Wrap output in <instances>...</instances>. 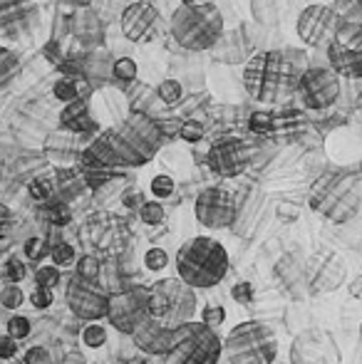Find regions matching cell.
<instances>
[{
  "instance_id": "obj_1",
  "label": "cell",
  "mask_w": 362,
  "mask_h": 364,
  "mask_svg": "<svg viewBox=\"0 0 362 364\" xmlns=\"http://www.w3.org/2000/svg\"><path fill=\"white\" fill-rule=\"evenodd\" d=\"M300 70L280 50H261L243 63V87L261 105H283L295 95Z\"/></svg>"
},
{
  "instance_id": "obj_2",
  "label": "cell",
  "mask_w": 362,
  "mask_h": 364,
  "mask_svg": "<svg viewBox=\"0 0 362 364\" xmlns=\"http://www.w3.org/2000/svg\"><path fill=\"white\" fill-rule=\"evenodd\" d=\"M231 268L228 250L221 240L211 235H193L181 243L176 253V278H181L193 290L216 288Z\"/></svg>"
},
{
  "instance_id": "obj_3",
  "label": "cell",
  "mask_w": 362,
  "mask_h": 364,
  "mask_svg": "<svg viewBox=\"0 0 362 364\" xmlns=\"http://www.w3.org/2000/svg\"><path fill=\"white\" fill-rule=\"evenodd\" d=\"M171 38L188 53L213 50L221 35L226 33V20L216 3H181L169 20Z\"/></svg>"
},
{
  "instance_id": "obj_4",
  "label": "cell",
  "mask_w": 362,
  "mask_h": 364,
  "mask_svg": "<svg viewBox=\"0 0 362 364\" xmlns=\"http://www.w3.org/2000/svg\"><path fill=\"white\" fill-rule=\"evenodd\" d=\"M223 355L231 364H273L278 357V335L268 322L246 320L226 335Z\"/></svg>"
},
{
  "instance_id": "obj_5",
  "label": "cell",
  "mask_w": 362,
  "mask_h": 364,
  "mask_svg": "<svg viewBox=\"0 0 362 364\" xmlns=\"http://www.w3.org/2000/svg\"><path fill=\"white\" fill-rule=\"evenodd\" d=\"M149 317L174 330L196 315V292L181 278H159L147 288Z\"/></svg>"
},
{
  "instance_id": "obj_6",
  "label": "cell",
  "mask_w": 362,
  "mask_h": 364,
  "mask_svg": "<svg viewBox=\"0 0 362 364\" xmlns=\"http://www.w3.org/2000/svg\"><path fill=\"white\" fill-rule=\"evenodd\" d=\"M223 357V342L216 330L201 320H188L174 327L171 347L164 355V364H218Z\"/></svg>"
},
{
  "instance_id": "obj_7",
  "label": "cell",
  "mask_w": 362,
  "mask_h": 364,
  "mask_svg": "<svg viewBox=\"0 0 362 364\" xmlns=\"http://www.w3.org/2000/svg\"><path fill=\"white\" fill-rule=\"evenodd\" d=\"M340 92H343V80L335 75L330 65L305 68L298 75V85H295V95H298L300 105L310 112H323L333 107L340 100Z\"/></svg>"
},
{
  "instance_id": "obj_8",
  "label": "cell",
  "mask_w": 362,
  "mask_h": 364,
  "mask_svg": "<svg viewBox=\"0 0 362 364\" xmlns=\"http://www.w3.org/2000/svg\"><path fill=\"white\" fill-rule=\"evenodd\" d=\"M82 243L107 258H119L132 240L129 225L124 218L112 216V213H97L82 225Z\"/></svg>"
},
{
  "instance_id": "obj_9",
  "label": "cell",
  "mask_w": 362,
  "mask_h": 364,
  "mask_svg": "<svg viewBox=\"0 0 362 364\" xmlns=\"http://www.w3.org/2000/svg\"><path fill=\"white\" fill-rule=\"evenodd\" d=\"M144 317H149L147 288L132 285V288L110 292V300H107V320H110L112 330H117L119 335H132Z\"/></svg>"
},
{
  "instance_id": "obj_10",
  "label": "cell",
  "mask_w": 362,
  "mask_h": 364,
  "mask_svg": "<svg viewBox=\"0 0 362 364\" xmlns=\"http://www.w3.org/2000/svg\"><path fill=\"white\" fill-rule=\"evenodd\" d=\"M290 364H340L343 355L335 337L323 327H305L290 342Z\"/></svg>"
},
{
  "instance_id": "obj_11",
  "label": "cell",
  "mask_w": 362,
  "mask_h": 364,
  "mask_svg": "<svg viewBox=\"0 0 362 364\" xmlns=\"http://www.w3.org/2000/svg\"><path fill=\"white\" fill-rule=\"evenodd\" d=\"M38 0H0V40L28 43L40 30Z\"/></svg>"
},
{
  "instance_id": "obj_12",
  "label": "cell",
  "mask_w": 362,
  "mask_h": 364,
  "mask_svg": "<svg viewBox=\"0 0 362 364\" xmlns=\"http://www.w3.org/2000/svg\"><path fill=\"white\" fill-rule=\"evenodd\" d=\"M236 198L226 186H206L193 201V216L208 230H223L236 220Z\"/></svg>"
},
{
  "instance_id": "obj_13",
  "label": "cell",
  "mask_w": 362,
  "mask_h": 364,
  "mask_svg": "<svg viewBox=\"0 0 362 364\" xmlns=\"http://www.w3.org/2000/svg\"><path fill=\"white\" fill-rule=\"evenodd\" d=\"M251 164V146L241 136H218L206 149V166L218 178H238Z\"/></svg>"
},
{
  "instance_id": "obj_14",
  "label": "cell",
  "mask_w": 362,
  "mask_h": 364,
  "mask_svg": "<svg viewBox=\"0 0 362 364\" xmlns=\"http://www.w3.org/2000/svg\"><path fill=\"white\" fill-rule=\"evenodd\" d=\"M65 300H68V307L73 310L75 317H80L85 322H97L102 317H107L110 292L102 288L100 283H90V280H82L75 275L68 283Z\"/></svg>"
},
{
  "instance_id": "obj_15",
  "label": "cell",
  "mask_w": 362,
  "mask_h": 364,
  "mask_svg": "<svg viewBox=\"0 0 362 364\" xmlns=\"http://www.w3.org/2000/svg\"><path fill=\"white\" fill-rule=\"evenodd\" d=\"M295 33L308 48H325L335 33V13L330 3H310L295 20Z\"/></svg>"
},
{
  "instance_id": "obj_16",
  "label": "cell",
  "mask_w": 362,
  "mask_h": 364,
  "mask_svg": "<svg viewBox=\"0 0 362 364\" xmlns=\"http://www.w3.org/2000/svg\"><path fill=\"white\" fill-rule=\"evenodd\" d=\"M156 23H159V10L149 0H134V3L124 5V10L119 15L122 35L129 43H142L144 38H149Z\"/></svg>"
},
{
  "instance_id": "obj_17",
  "label": "cell",
  "mask_w": 362,
  "mask_h": 364,
  "mask_svg": "<svg viewBox=\"0 0 362 364\" xmlns=\"http://www.w3.org/2000/svg\"><path fill=\"white\" fill-rule=\"evenodd\" d=\"M60 129L70 132L80 139V136H92L100 132V122L92 114V105L90 97H78V100L68 102V105L60 109Z\"/></svg>"
},
{
  "instance_id": "obj_18",
  "label": "cell",
  "mask_w": 362,
  "mask_h": 364,
  "mask_svg": "<svg viewBox=\"0 0 362 364\" xmlns=\"http://www.w3.org/2000/svg\"><path fill=\"white\" fill-rule=\"evenodd\" d=\"M129 337L142 355L156 357V355H166V352H169L174 330H169V327H164L161 322H156L154 317H144Z\"/></svg>"
},
{
  "instance_id": "obj_19",
  "label": "cell",
  "mask_w": 362,
  "mask_h": 364,
  "mask_svg": "<svg viewBox=\"0 0 362 364\" xmlns=\"http://www.w3.org/2000/svg\"><path fill=\"white\" fill-rule=\"evenodd\" d=\"M325 58L340 80H362V50H350L333 38L325 45Z\"/></svg>"
},
{
  "instance_id": "obj_20",
  "label": "cell",
  "mask_w": 362,
  "mask_h": 364,
  "mask_svg": "<svg viewBox=\"0 0 362 364\" xmlns=\"http://www.w3.org/2000/svg\"><path fill=\"white\" fill-rule=\"evenodd\" d=\"M345 275H348V265L345 260H340V255L330 253L323 260L318 270H315V278L310 280V292L318 295V292H333L345 283Z\"/></svg>"
},
{
  "instance_id": "obj_21",
  "label": "cell",
  "mask_w": 362,
  "mask_h": 364,
  "mask_svg": "<svg viewBox=\"0 0 362 364\" xmlns=\"http://www.w3.org/2000/svg\"><path fill=\"white\" fill-rule=\"evenodd\" d=\"M70 30L78 38V43H82L85 48H100L102 43V23L90 8L75 10V15L70 18Z\"/></svg>"
},
{
  "instance_id": "obj_22",
  "label": "cell",
  "mask_w": 362,
  "mask_h": 364,
  "mask_svg": "<svg viewBox=\"0 0 362 364\" xmlns=\"http://www.w3.org/2000/svg\"><path fill=\"white\" fill-rule=\"evenodd\" d=\"M85 63V80L90 82V87H102L107 85V80H112V58L105 48H92L87 55H82Z\"/></svg>"
},
{
  "instance_id": "obj_23",
  "label": "cell",
  "mask_w": 362,
  "mask_h": 364,
  "mask_svg": "<svg viewBox=\"0 0 362 364\" xmlns=\"http://www.w3.org/2000/svg\"><path fill=\"white\" fill-rule=\"evenodd\" d=\"M295 119V114H275V112H253L248 119V129L258 136H273L280 129L288 127V122Z\"/></svg>"
},
{
  "instance_id": "obj_24",
  "label": "cell",
  "mask_w": 362,
  "mask_h": 364,
  "mask_svg": "<svg viewBox=\"0 0 362 364\" xmlns=\"http://www.w3.org/2000/svg\"><path fill=\"white\" fill-rule=\"evenodd\" d=\"M90 82L85 77H70V75H60V80L53 85V97L63 105L78 100V97H90Z\"/></svg>"
},
{
  "instance_id": "obj_25",
  "label": "cell",
  "mask_w": 362,
  "mask_h": 364,
  "mask_svg": "<svg viewBox=\"0 0 362 364\" xmlns=\"http://www.w3.org/2000/svg\"><path fill=\"white\" fill-rule=\"evenodd\" d=\"M20 75V55L8 45H0V92H5Z\"/></svg>"
},
{
  "instance_id": "obj_26",
  "label": "cell",
  "mask_w": 362,
  "mask_h": 364,
  "mask_svg": "<svg viewBox=\"0 0 362 364\" xmlns=\"http://www.w3.org/2000/svg\"><path fill=\"white\" fill-rule=\"evenodd\" d=\"M40 211H43V218L48 220L50 225H55V228H65V225L73 220V208H70V203L58 196L45 201Z\"/></svg>"
},
{
  "instance_id": "obj_27",
  "label": "cell",
  "mask_w": 362,
  "mask_h": 364,
  "mask_svg": "<svg viewBox=\"0 0 362 364\" xmlns=\"http://www.w3.org/2000/svg\"><path fill=\"white\" fill-rule=\"evenodd\" d=\"M251 15L261 28H275L280 20L278 0H251Z\"/></svg>"
},
{
  "instance_id": "obj_28",
  "label": "cell",
  "mask_w": 362,
  "mask_h": 364,
  "mask_svg": "<svg viewBox=\"0 0 362 364\" xmlns=\"http://www.w3.org/2000/svg\"><path fill=\"white\" fill-rule=\"evenodd\" d=\"M330 8L335 13V23L362 25V0H333Z\"/></svg>"
},
{
  "instance_id": "obj_29",
  "label": "cell",
  "mask_w": 362,
  "mask_h": 364,
  "mask_svg": "<svg viewBox=\"0 0 362 364\" xmlns=\"http://www.w3.org/2000/svg\"><path fill=\"white\" fill-rule=\"evenodd\" d=\"M139 77V68L132 58H117L112 63V80L119 87H132Z\"/></svg>"
},
{
  "instance_id": "obj_30",
  "label": "cell",
  "mask_w": 362,
  "mask_h": 364,
  "mask_svg": "<svg viewBox=\"0 0 362 364\" xmlns=\"http://www.w3.org/2000/svg\"><path fill=\"white\" fill-rule=\"evenodd\" d=\"M80 340H82V345L87 347V350H102V347L110 342V332H107L105 325H100V320L87 322L82 335H80Z\"/></svg>"
},
{
  "instance_id": "obj_31",
  "label": "cell",
  "mask_w": 362,
  "mask_h": 364,
  "mask_svg": "<svg viewBox=\"0 0 362 364\" xmlns=\"http://www.w3.org/2000/svg\"><path fill=\"white\" fill-rule=\"evenodd\" d=\"M181 97H183V85L179 80H161L159 87H156V100H159L166 109L179 105Z\"/></svg>"
},
{
  "instance_id": "obj_32",
  "label": "cell",
  "mask_w": 362,
  "mask_h": 364,
  "mask_svg": "<svg viewBox=\"0 0 362 364\" xmlns=\"http://www.w3.org/2000/svg\"><path fill=\"white\" fill-rule=\"evenodd\" d=\"M333 38L340 45L350 50H362V25H345V23H335V33Z\"/></svg>"
},
{
  "instance_id": "obj_33",
  "label": "cell",
  "mask_w": 362,
  "mask_h": 364,
  "mask_svg": "<svg viewBox=\"0 0 362 364\" xmlns=\"http://www.w3.org/2000/svg\"><path fill=\"white\" fill-rule=\"evenodd\" d=\"M75 275L82 280H90V283H97L100 280V273H102V260L97 258L95 253H85L78 258V263H75Z\"/></svg>"
},
{
  "instance_id": "obj_34",
  "label": "cell",
  "mask_w": 362,
  "mask_h": 364,
  "mask_svg": "<svg viewBox=\"0 0 362 364\" xmlns=\"http://www.w3.org/2000/svg\"><path fill=\"white\" fill-rule=\"evenodd\" d=\"M137 216L144 225H151V228H156V225H161L166 220V208L164 203L159 201V198H154V201H144L142 203V208L137 211Z\"/></svg>"
},
{
  "instance_id": "obj_35",
  "label": "cell",
  "mask_w": 362,
  "mask_h": 364,
  "mask_svg": "<svg viewBox=\"0 0 362 364\" xmlns=\"http://www.w3.org/2000/svg\"><path fill=\"white\" fill-rule=\"evenodd\" d=\"M50 260H53V265H58V268H70V265L78 263V250H75V245H70L68 240H58L55 245H50Z\"/></svg>"
},
{
  "instance_id": "obj_36",
  "label": "cell",
  "mask_w": 362,
  "mask_h": 364,
  "mask_svg": "<svg viewBox=\"0 0 362 364\" xmlns=\"http://www.w3.org/2000/svg\"><path fill=\"white\" fill-rule=\"evenodd\" d=\"M28 193L33 201L45 203L50 198H55V178L50 176H35L33 181L28 183Z\"/></svg>"
},
{
  "instance_id": "obj_37",
  "label": "cell",
  "mask_w": 362,
  "mask_h": 364,
  "mask_svg": "<svg viewBox=\"0 0 362 364\" xmlns=\"http://www.w3.org/2000/svg\"><path fill=\"white\" fill-rule=\"evenodd\" d=\"M142 263H144L147 273H161V270H166V265H169V253H166L164 248H159V245H151V248L144 250Z\"/></svg>"
},
{
  "instance_id": "obj_38",
  "label": "cell",
  "mask_w": 362,
  "mask_h": 364,
  "mask_svg": "<svg viewBox=\"0 0 362 364\" xmlns=\"http://www.w3.org/2000/svg\"><path fill=\"white\" fill-rule=\"evenodd\" d=\"M149 191L154 198H159V201H164V198H171L176 191V181L169 176V173H156L154 178L149 181Z\"/></svg>"
},
{
  "instance_id": "obj_39",
  "label": "cell",
  "mask_w": 362,
  "mask_h": 364,
  "mask_svg": "<svg viewBox=\"0 0 362 364\" xmlns=\"http://www.w3.org/2000/svg\"><path fill=\"white\" fill-rule=\"evenodd\" d=\"M206 136V127L201 124L198 119H183L181 127H179V139L186 141V144H198L203 141Z\"/></svg>"
},
{
  "instance_id": "obj_40",
  "label": "cell",
  "mask_w": 362,
  "mask_h": 364,
  "mask_svg": "<svg viewBox=\"0 0 362 364\" xmlns=\"http://www.w3.org/2000/svg\"><path fill=\"white\" fill-rule=\"evenodd\" d=\"M60 280H63V275H60L58 265H40L38 270H35V283L43 285V288H58Z\"/></svg>"
},
{
  "instance_id": "obj_41",
  "label": "cell",
  "mask_w": 362,
  "mask_h": 364,
  "mask_svg": "<svg viewBox=\"0 0 362 364\" xmlns=\"http://www.w3.org/2000/svg\"><path fill=\"white\" fill-rule=\"evenodd\" d=\"M23 250H25V258L33 260V263H38V260H43L45 255L50 253V245H48V240H45V238H38V235H35V238L25 240Z\"/></svg>"
},
{
  "instance_id": "obj_42",
  "label": "cell",
  "mask_w": 362,
  "mask_h": 364,
  "mask_svg": "<svg viewBox=\"0 0 362 364\" xmlns=\"http://www.w3.org/2000/svg\"><path fill=\"white\" fill-rule=\"evenodd\" d=\"M201 322L211 330H218V327L226 322V307L221 305H206L201 310Z\"/></svg>"
},
{
  "instance_id": "obj_43",
  "label": "cell",
  "mask_w": 362,
  "mask_h": 364,
  "mask_svg": "<svg viewBox=\"0 0 362 364\" xmlns=\"http://www.w3.org/2000/svg\"><path fill=\"white\" fill-rule=\"evenodd\" d=\"M30 332H33V325H30L28 317L23 315H13L8 320V335L15 337V340H25V337H30Z\"/></svg>"
},
{
  "instance_id": "obj_44",
  "label": "cell",
  "mask_w": 362,
  "mask_h": 364,
  "mask_svg": "<svg viewBox=\"0 0 362 364\" xmlns=\"http://www.w3.org/2000/svg\"><path fill=\"white\" fill-rule=\"evenodd\" d=\"M23 302H25V295H23V290L18 288V283H10L8 288H3V292H0V305L8 307V310H18Z\"/></svg>"
},
{
  "instance_id": "obj_45",
  "label": "cell",
  "mask_w": 362,
  "mask_h": 364,
  "mask_svg": "<svg viewBox=\"0 0 362 364\" xmlns=\"http://www.w3.org/2000/svg\"><path fill=\"white\" fill-rule=\"evenodd\" d=\"M30 305L35 307V310H48V307H53L55 302V295L50 288H43V285H35V290L30 292Z\"/></svg>"
},
{
  "instance_id": "obj_46",
  "label": "cell",
  "mask_w": 362,
  "mask_h": 364,
  "mask_svg": "<svg viewBox=\"0 0 362 364\" xmlns=\"http://www.w3.org/2000/svg\"><path fill=\"white\" fill-rule=\"evenodd\" d=\"M147 201V196H144V191H139L137 186H129V188H124V193H122V206L127 208V211H139L142 208V203Z\"/></svg>"
},
{
  "instance_id": "obj_47",
  "label": "cell",
  "mask_w": 362,
  "mask_h": 364,
  "mask_svg": "<svg viewBox=\"0 0 362 364\" xmlns=\"http://www.w3.org/2000/svg\"><path fill=\"white\" fill-rule=\"evenodd\" d=\"M5 278L10 280V283H20V280L28 278V268H25V263L20 258H10L8 263H5Z\"/></svg>"
},
{
  "instance_id": "obj_48",
  "label": "cell",
  "mask_w": 362,
  "mask_h": 364,
  "mask_svg": "<svg viewBox=\"0 0 362 364\" xmlns=\"http://www.w3.org/2000/svg\"><path fill=\"white\" fill-rule=\"evenodd\" d=\"M253 295H256V292H253V285L246 283V280H241V283H236L231 288V297L238 302V305H251Z\"/></svg>"
},
{
  "instance_id": "obj_49",
  "label": "cell",
  "mask_w": 362,
  "mask_h": 364,
  "mask_svg": "<svg viewBox=\"0 0 362 364\" xmlns=\"http://www.w3.org/2000/svg\"><path fill=\"white\" fill-rule=\"evenodd\" d=\"M43 58L48 60V63H53V65H58L60 60L65 58V53H63V43L60 40H48V43L43 45Z\"/></svg>"
},
{
  "instance_id": "obj_50",
  "label": "cell",
  "mask_w": 362,
  "mask_h": 364,
  "mask_svg": "<svg viewBox=\"0 0 362 364\" xmlns=\"http://www.w3.org/2000/svg\"><path fill=\"white\" fill-rule=\"evenodd\" d=\"M18 355V340L10 337L8 332L0 335V360H13Z\"/></svg>"
},
{
  "instance_id": "obj_51",
  "label": "cell",
  "mask_w": 362,
  "mask_h": 364,
  "mask_svg": "<svg viewBox=\"0 0 362 364\" xmlns=\"http://www.w3.org/2000/svg\"><path fill=\"white\" fill-rule=\"evenodd\" d=\"M179 117H166V119H156V124H159V132L161 136H179V127H181Z\"/></svg>"
},
{
  "instance_id": "obj_52",
  "label": "cell",
  "mask_w": 362,
  "mask_h": 364,
  "mask_svg": "<svg viewBox=\"0 0 362 364\" xmlns=\"http://www.w3.org/2000/svg\"><path fill=\"white\" fill-rule=\"evenodd\" d=\"M25 364H50V355L45 347H30L25 352Z\"/></svg>"
},
{
  "instance_id": "obj_53",
  "label": "cell",
  "mask_w": 362,
  "mask_h": 364,
  "mask_svg": "<svg viewBox=\"0 0 362 364\" xmlns=\"http://www.w3.org/2000/svg\"><path fill=\"white\" fill-rule=\"evenodd\" d=\"M10 225H13V213H10L8 206H3V203H0V235L8 233Z\"/></svg>"
},
{
  "instance_id": "obj_54",
  "label": "cell",
  "mask_w": 362,
  "mask_h": 364,
  "mask_svg": "<svg viewBox=\"0 0 362 364\" xmlns=\"http://www.w3.org/2000/svg\"><path fill=\"white\" fill-rule=\"evenodd\" d=\"M298 206H293V203H280L278 206V216L283 220H295L298 218Z\"/></svg>"
},
{
  "instance_id": "obj_55",
  "label": "cell",
  "mask_w": 362,
  "mask_h": 364,
  "mask_svg": "<svg viewBox=\"0 0 362 364\" xmlns=\"http://www.w3.org/2000/svg\"><path fill=\"white\" fill-rule=\"evenodd\" d=\"M348 292H350V297L360 300V297H362V275H358V278L350 280V283H348Z\"/></svg>"
},
{
  "instance_id": "obj_56",
  "label": "cell",
  "mask_w": 362,
  "mask_h": 364,
  "mask_svg": "<svg viewBox=\"0 0 362 364\" xmlns=\"http://www.w3.org/2000/svg\"><path fill=\"white\" fill-rule=\"evenodd\" d=\"M63 364H87V360H85V355L80 350H73V352H68V355H65Z\"/></svg>"
},
{
  "instance_id": "obj_57",
  "label": "cell",
  "mask_w": 362,
  "mask_h": 364,
  "mask_svg": "<svg viewBox=\"0 0 362 364\" xmlns=\"http://www.w3.org/2000/svg\"><path fill=\"white\" fill-rule=\"evenodd\" d=\"M55 3H60V5H68V8L80 10V8H90V3H92V0H55Z\"/></svg>"
},
{
  "instance_id": "obj_58",
  "label": "cell",
  "mask_w": 362,
  "mask_h": 364,
  "mask_svg": "<svg viewBox=\"0 0 362 364\" xmlns=\"http://www.w3.org/2000/svg\"><path fill=\"white\" fill-rule=\"evenodd\" d=\"M127 364H147V355H142V352H139V355H137L134 360H129Z\"/></svg>"
},
{
  "instance_id": "obj_59",
  "label": "cell",
  "mask_w": 362,
  "mask_h": 364,
  "mask_svg": "<svg viewBox=\"0 0 362 364\" xmlns=\"http://www.w3.org/2000/svg\"><path fill=\"white\" fill-rule=\"evenodd\" d=\"M181 3H203V0H181Z\"/></svg>"
},
{
  "instance_id": "obj_60",
  "label": "cell",
  "mask_w": 362,
  "mask_h": 364,
  "mask_svg": "<svg viewBox=\"0 0 362 364\" xmlns=\"http://www.w3.org/2000/svg\"><path fill=\"white\" fill-rule=\"evenodd\" d=\"M360 337H362V322H360Z\"/></svg>"
}]
</instances>
